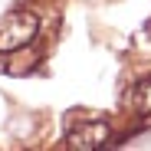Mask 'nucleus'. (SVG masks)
Listing matches in <instances>:
<instances>
[{
	"instance_id": "2",
	"label": "nucleus",
	"mask_w": 151,
	"mask_h": 151,
	"mask_svg": "<svg viewBox=\"0 0 151 151\" xmlns=\"http://www.w3.org/2000/svg\"><path fill=\"white\" fill-rule=\"evenodd\" d=\"M109 141V125L105 122H86L79 125L76 132H69V145L76 151H92V148H102Z\"/></svg>"
},
{
	"instance_id": "1",
	"label": "nucleus",
	"mask_w": 151,
	"mask_h": 151,
	"mask_svg": "<svg viewBox=\"0 0 151 151\" xmlns=\"http://www.w3.org/2000/svg\"><path fill=\"white\" fill-rule=\"evenodd\" d=\"M36 30H40V20L30 10H13L7 17H0V53L23 49L27 43H33Z\"/></svg>"
},
{
	"instance_id": "3",
	"label": "nucleus",
	"mask_w": 151,
	"mask_h": 151,
	"mask_svg": "<svg viewBox=\"0 0 151 151\" xmlns=\"http://www.w3.org/2000/svg\"><path fill=\"white\" fill-rule=\"evenodd\" d=\"M135 109L145 112V115H151V79L135 89Z\"/></svg>"
}]
</instances>
